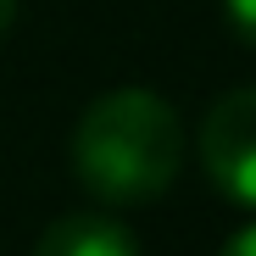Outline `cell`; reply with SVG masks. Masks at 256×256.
<instances>
[{"mask_svg": "<svg viewBox=\"0 0 256 256\" xmlns=\"http://www.w3.org/2000/svg\"><path fill=\"white\" fill-rule=\"evenodd\" d=\"M184 167V122L156 90L90 100L72 134V173L100 206H150Z\"/></svg>", "mask_w": 256, "mask_h": 256, "instance_id": "obj_1", "label": "cell"}, {"mask_svg": "<svg viewBox=\"0 0 256 256\" xmlns=\"http://www.w3.org/2000/svg\"><path fill=\"white\" fill-rule=\"evenodd\" d=\"M200 162L228 200L256 206V90H228L206 106Z\"/></svg>", "mask_w": 256, "mask_h": 256, "instance_id": "obj_2", "label": "cell"}, {"mask_svg": "<svg viewBox=\"0 0 256 256\" xmlns=\"http://www.w3.org/2000/svg\"><path fill=\"white\" fill-rule=\"evenodd\" d=\"M34 256H140V240L106 212H67L39 234Z\"/></svg>", "mask_w": 256, "mask_h": 256, "instance_id": "obj_3", "label": "cell"}, {"mask_svg": "<svg viewBox=\"0 0 256 256\" xmlns=\"http://www.w3.org/2000/svg\"><path fill=\"white\" fill-rule=\"evenodd\" d=\"M223 12H228V28L256 50V0H223Z\"/></svg>", "mask_w": 256, "mask_h": 256, "instance_id": "obj_4", "label": "cell"}, {"mask_svg": "<svg viewBox=\"0 0 256 256\" xmlns=\"http://www.w3.org/2000/svg\"><path fill=\"white\" fill-rule=\"evenodd\" d=\"M218 256H256V223H250V228H240V234H234Z\"/></svg>", "mask_w": 256, "mask_h": 256, "instance_id": "obj_5", "label": "cell"}, {"mask_svg": "<svg viewBox=\"0 0 256 256\" xmlns=\"http://www.w3.org/2000/svg\"><path fill=\"white\" fill-rule=\"evenodd\" d=\"M12 22H17V0H0V39L12 34Z\"/></svg>", "mask_w": 256, "mask_h": 256, "instance_id": "obj_6", "label": "cell"}]
</instances>
